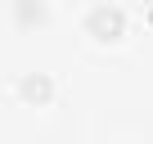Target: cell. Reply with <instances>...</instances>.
Segmentation results:
<instances>
[{
	"mask_svg": "<svg viewBox=\"0 0 153 144\" xmlns=\"http://www.w3.org/2000/svg\"><path fill=\"white\" fill-rule=\"evenodd\" d=\"M122 27H126V18H122V9H117V5H95V9L86 14V32H90V36H99V41H117V36H122Z\"/></svg>",
	"mask_w": 153,
	"mask_h": 144,
	"instance_id": "cell-1",
	"label": "cell"
},
{
	"mask_svg": "<svg viewBox=\"0 0 153 144\" xmlns=\"http://www.w3.org/2000/svg\"><path fill=\"white\" fill-rule=\"evenodd\" d=\"M18 90H23V99H50V90H54V81L45 77V72H27V77L18 81Z\"/></svg>",
	"mask_w": 153,
	"mask_h": 144,
	"instance_id": "cell-2",
	"label": "cell"
},
{
	"mask_svg": "<svg viewBox=\"0 0 153 144\" xmlns=\"http://www.w3.org/2000/svg\"><path fill=\"white\" fill-rule=\"evenodd\" d=\"M14 18L18 23H41L45 9H41V0H14Z\"/></svg>",
	"mask_w": 153,
	"mask_h": 144,
	"instance_id": "cell-3",
	"label": "cell"
},
{
	"mask_svg": "<svg viewBox=\"0 0 153 144\" xmlns=\"http://www.w3.org/2000/svg\"><path fill=\"white\" fill-rule=\"evenodd\" d=\"M144 9H149V18H153V0H149V5H144Z\"/></svg>",
	"mask_w": 153,
	"mask_h": 144,
	"instance_id": "cell-4",
	"label": "cell"
}]
</instances>
